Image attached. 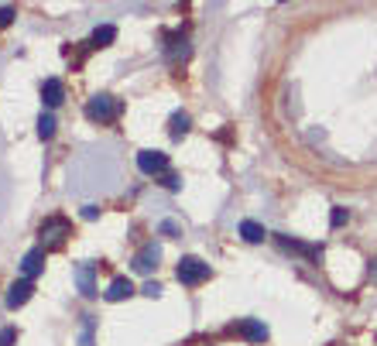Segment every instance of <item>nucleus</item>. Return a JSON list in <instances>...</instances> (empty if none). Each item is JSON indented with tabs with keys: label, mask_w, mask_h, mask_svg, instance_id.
Listing matches in <instances>:
<instances>
[{
	"label": "nucleus",
	"mask_w": 377,
	"mask_h": 346,
	"mask_svg": "<svg viewBox=\"0 0 377 346\" xmlns=\"http://www.w3.org/2000/svg\"><path fill=\"white\" fill-rule=\"evenodd\" d=\"M213 271H209V264L202 258H182L179 260V267H175V278H179V285H188V288H195V285H202L206 278H209Z\"/></svg>",
	"instance_id": "nucleus-1"
},
{
	"label": "nucleus",
	"mask_w": 377,
	"mask_h": 346,
	"mask_svg": "<svg viewBox=\"0 0 377 346\" xmlns=\"http://www.w3.org/2000/svg\"><path fill=\"white\" fill-rule=\"evenodd\" d=\"M117 113H120V99H113L106 93H99L86 103V117L96 120V124H110V120H117Z\"/></svg>",
	"instance_id": "nucleus-2"
},
{
	"label": "nucleus",
	"mask_w": 377,
	"mask_h": 346,
	"mask_svg": "<svg viewBox=\"0 0 377 346\" xmlns=\"http://www.w3.org/2000/svg\"><path fill=\"white\" fill-rule=\"evenodd\" d=\"M69 233H72V223H69L66 216H48V220L38 227V237H41V244H48V247H59Z\"/></svg>",
	"instance_id": "nucleus-3"
},
{
	"label": "nucleus",
	"mask_w": 377,
	"mask_h": 346,
	"mask_svg": "<svg viewBox=\"0 0 377 346\" xmlns=\"http://www.w3.org/2000/svg\"><path fill=\"white\" fill-rule=\"evenodd\" d=\"M137 169L144 175H168V155H162V151H141L137 155Z\"/></svg>",
	"instance_id": "nucleus-4"
},
{
	"label": "nucleus",
	"mask_w": 377,
	"mask_h": 346,
	"mask_svg": "<svg viewBox=\"0 0 377 346\" xmlns=\"http://www.w3.org/2000/svg\"><path fill=\"white\" fill-rule=\"evenodd\" d=\"M158 260H162V244H144L141 251H137V258H134V271L137 274H151L155 267H158Z\"/></svg>",
	"instance_id": "nucleus-5"
},
{
	"label": "nucleus",
	"mask_w": 377,
	"mask_h": 346,
	"mask_svg": "<svg viewBox=\"0 0 377 346\" xmlns=\"http://www.w3.org/2000/svg\"><path fill=\"white\" fill-rule=\"evenodd\" d=\"M230 333H240V336L251 340V343H264V340H268V326H264L261 319H240V323L230 326Z\"/></svg>",
	"instance_id": "nucleus-6"
},
{
	"label": "nucleus",
	"mask_w": 377,
	"mask_h": 346,
	"mask_svg": "<svg viewBox=\"0 0 377 346\" xmlns=\"http://www.w3.org/2000/svg\"><path fill=\"white\" fill-rule=\"evenodd\" d=\"M72 281H76V288L86 295V298H96V264H76V271H72Z\"/></svg>",
	"instance_id": "nucleus-7"
},
{
	"label": "nucleus",
	"mask_w": 377,
	"mask_h": 346,
	"mask_svg": "<svg viewBox=\"0 0 377 346\" xmlns=\"http://www.w3.org/2000/svg\"><path fill=\"white\" fill-rule=\"evenodd\" d=\"M41 271H45V251H41V247H35V251H28V254L21 258V274H24V281H35Z\"/></svg>",
	"instance_id": "nucleus-8"
},
{
	"label": "nucleus",
	"mask_w": 377,
	"mask_h": 346,
	"mask_svg": "<svg viewBox=\"0 0 377 346\" xmlns=\"http://www.w3.org/2000/svg\"><path fill=\"white\" fill-rule=\"evenodd\" d=\"M31 291H35V285H31V281H24V278H21V281H14V285L7 288V309H21V305L31 298Z\"/></svg>",
	"instance_id": "nucleus-9"
},
{
	"label": "nucleus",
	"mask_w": 377,
	"mask_h": 346,
	"mask_svg": "<svg viewBox=\"0 0 377 346\" xmlns=\"http://www.w3.org/2000/svg\"><path fill=\"white\" fill-rule=\"evenodd\" d=\"M62 99H66V86H62L59 79H45V83H41V103H45L48 110L62 106Z\"/></svg>",
	"instance_id": "nucleus-10"
},
{
	"label": "nucleus",
	"mask_w": 377,
	"mask_h": 346,
	"mask_svg": "<svg viewBox=\"0 0 377 346\" xmlns=\"http://www.w3.org/2000/svg\"><path fill=\"white\" fill-rule=\"evenodd\" d=\"M103 295H106V302H124V298L134 295V285H130V278H113Z\"/></svg>",
	"instance_id": "nucleus-11"
},
{
	"label": "nucleus",
	"mask_w": 377,
	"mask_h": 346,
	"mask_svg": "<svg viewBox=\"0 0 377 346\" xmlns=\"http://www.w3.org/2000/svg\"><path fill=\"white\" fill-rule=\"evenodd\" d=\"M275 240H278V247H282V251H295V254H305V258H312V260L322 258V247H305V244L288 240V237H275Z\"/></svg>",
	"instance_id": "nucleus-12"
},
{
	"label": "nucleus",
	"mask_w": 377,
	"mask_h": 346,
	"mask_svg": "<svg viewBox=\"0 0 377 346\" xmlns=\"http://www.w3.org/2000/svg\"><path fill=\"white\" fill-rule=\"evenodd\" d=\"M165 55H168V62H179V59H186V55H188L186 35H168V48H165Z\"/></svg>",
	"instance_id": "nucleus-13"
},
{
	"label": "nucleus",
	"mask_w": 377,
	"mask_h": 346,
	"mask_svg": "<svg viewBox=\"0 0 377 346\" xmlns=\"http://www.w3.org/2000/svg\"><path fill=\"white\" fill-rule=\"evenodd\" d=\"M188 127H192L188 113H182V110H179V113H172V120H168V134H172L175 141H182V137H186Z\"/></svg>",
	"instance_id": "nucleus-14"
},
{
	"label": "nucleus",
	"mask_w": 377,
	"mask_h": 346,
	"mask_svg": "<svg viewBox=\"0 0 377 346\" xmlns=\"http://www.w3.org/2000/svg\"><path fill=\"white\" fill-rule=\"evenodd\" d=\"M240 237H244L247 244H261L268 233H264V227H261V223H254V220H244V223H240Z\"/></svg>",
	"instance_id": "nucleus-15"
},
{
	"label": "nucleus",
	"mask_w": 377,
	"mask_h": 346,
	"mask_svg": "<svg viewBox=\"0 0 377 346\" xmlns=\"http://www.w3.org/2000/svg\"><path fill=\"white\" fill-rule=\"evenodd\" d=\"M113 38H117V28L113 24H99L93 31V38H90V45L93 48H106V45H113Z\"/></svg>",
	"instance_id": "nucleus-16"
},
{
	"label": "nucleus",
	"mask_w": 377,
	"mask_h": 346,
	"mask_svg": "<svg viewBox=\"0 0 377 346\" xmlns=\"http://www.w3.org/2000/svg\"><path fill=\"white\" fill-rule=\"evenodd\" d=\"M52 134H55V117H52V113H41V117H38V137L48 141Z\"/></svg>",
	"instance_id": "nucleus-17"
},
{
	"label": "nucleus",
	"mask_w": 377,
	"mask_h": 346,
	"mask_svg": "<svg viewBox=\"0 0 377 346\" xmlns=\"http://www.w3.org/2000/svg\"><path fill=\"white\" fill-rule=\"evenodd\" d=\"M347 220H350V209H343V206H333V213H329V227H333V230H340Z\"/></svg>",
	"instance_id": "nucleus-18"
},
{
	"label": "nucleus",
	"mask_w": 377,
	"mask_h": 346,
	"mask_svg": "<svg viewBox=\"0 0 377 346\" xmlns=\"http://www.w3.org/2000/svg\"><path fill=\"white\" fill-rule=\"evenodd\" d=\"M79 346H93V319L83 323V333H79Z\"/></svg>",
	"instance_id": "nucleus-19"
},
{
	"label": "nucleus",
	"mask_w": 377,
	"mask_h": 346,
	"mask_svg": "<svg viewBox=\"0 0 377 346\" xmlns=\"http://www.w3.org/2000/svg\"><path fill=\"white\" fill-rule=\"evenodd\" d=\"M162 185L172 189V192H179V189H182V178H179L175 172H168V175H162Z\"/></svg>",
	"instance_id": "nucleus-20"
},
{
	"label": "nucleus",
	"mask_w": 377,
	"mask_h": 346,
	"mask_svg": "<svg viewBox=\"0 0 377 346\" xmlns=\"http://www.w3.org/2000/svg\"><path fill=\"white\" fill-rule=\"evenodd\" d=\"M162 233H165V237H179V233H182V227H179L175 220H165V223H162Z\"/></svg>",
	"instance_id": "nucleus-21"
},
{
	"label": "nucleus",
	"mask_w": 377,
	"mask_h": 346,
	"mask_svg": "<svg viewBox=\"0 0 377 346\" xmlns=\"http://www.w3.org/2000/svg\"><path fill=\"white\" fill-rule=\"evenodd\" d=\"M141 291H144L148 298H158V295H162V285H158V281H148V285H144Z\"/></svg>",
	"instance_id": "nucleus-22"
},
{
	"label": "nucleus",
	"mask_w": 377,
	"mask_h": 346,
	"mask_svg": "<svg viewBox=\"0 0 377 346\" xmlns=\"http://www.w3.org/2000/svg\"><path fill=\"white\" fill-rule=\"evenodd\" d=\"M14 340H17V329H3L0 333V346H14Z\"/></svg>",
	"instance_id": "nucleus-23"
},
{
	"label": "nucleus",
	"mask_w": 377,
	"mask_h": 346,
	"mask_svg": "<svg viewBox=\"0 0 377 346\" xmlns=\"http://www.w3.org/2000/svg\"><path fill=\"white\" fill-rule=\"evenodd\" d=\"M14 21V7H0V28H7Z\"/></svg>",
	"instance_id": "nucleus-24"
},
{
	"label": "nucleus",
	"mask_w": 377,
	"mask_h": 346,
	"mask_svg": "<svg viewBox=\"0 0 377 346\" xmlns=\"http://www.w3.org/2000/svg\"><path fill=\"white\" fill-rule=\"evenodd\" d=\"M96 216H99L96 206H83V220H96Z\"/></svg>",
	"instance_id": "nucleus-25"
},
{
	"label": "nucleus",
	"mask_w": 377,
	"mask_h": 346,
	"mask_svg": "<svg viewBox=\"0 0 377 346\" xmlns=\"http://www.w3.org/2000/svg\"><path fill=\"white\" fill-rule=\"evenodd\" d=\"M367 274H371V281H374V285H377V258L371 260V267H367Z\"/></svg>",
	"instance_id": "nucleus-26"
}]
</instances>
